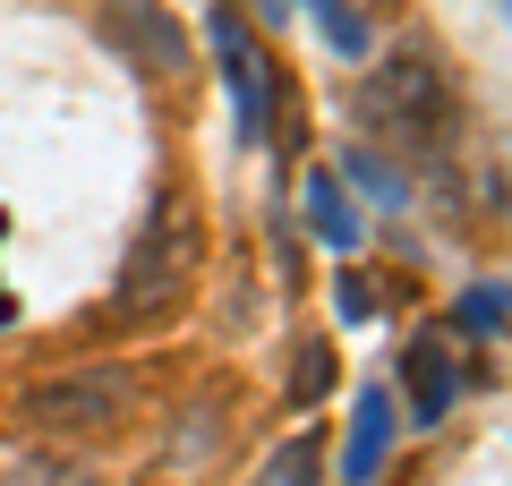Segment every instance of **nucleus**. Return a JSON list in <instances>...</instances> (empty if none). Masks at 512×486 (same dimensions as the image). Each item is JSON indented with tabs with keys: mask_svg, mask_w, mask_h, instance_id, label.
<instances>
[{
	"mask_svg": "<svg viewBox=\"0 0 512 486\" xmlns=\"http://www.w3.org/2000/svg\"><path fill=\"white\" fill-rule=\"evenodd\" d=\"M205 273V214L180 197V188H163L146 214V231H137V248H128L120 265V290H111V324H154L171 316V307L197 290Z\"/></svg>",
	"mask_w": 512,
	"mask_h": 486,
	"instance_id": "obj_1",
	"label": "nucleus"
},
{
	"mask_svg": "<svg viewBox=\"0 0 512 486\" xmlns=\"http://www.w3.org/2000/svg\"><path fill=\"white\" fill-rule=\"evenodd\" d=\"M359 111H367V128H384V137L402 145H419V154H444L453 145V128H461V103H453V86H444V69L436 60H384L376 77H367V94H359Z\"/></svg>",
	"mask_w": 512,
	"mask_h": 486,
	"instance_id": "obj_2",
	"label": "nucleus"
},
{
	"mask_svg": "<svg viewBox=\"0 0 512 486\" xmlns=\"http://www.w3.org/2000/svg\"><path fill=\"white\" fill-rule=\"evenodd\" d=\"M120 410H137V376L128 367H77V376H43L26 393L35 427H111Z\"/></svg>",
	"mask_w": 512,
	"mask_h": 486,
	"instance_id": "obj_3",
	"label": "nucleus"
},
{
	"mask_svg": "<svg viewBox=\"0 0 512 486\" xmlns=\"http://www.w3.org/2000/svg\"><path fill=\"white\" fill-rule=\"evenodd\" d=\"M214 52H222V86H231V111H239V137L248 145H265V60H256V43H248V26L231 18V9H214Z\"/></svg>",
	"mask_w": 512,
	"mask_h": 486,
	"instance_id": "obj_4",
	"label": "nucleus"
},
{
	"mask_svg": "<svg viewBox=\"0 0 512 486\" xmlns=\"http://www.w3.org/2000/svg\"><path fill=\"white\" fill-rule=\"evenodd\" d=\"M393 393L384 384H367L359 401H350V444H342V486H376V469H384V452H393Z\"/></svg>",
	"mask_w": 512,
	"mask_h": 486,
	"instance_id": "obj_5",
	"label": "nucleus"
},
{
	"mask_svg": "<svg viewBox=\"0 0 512 486\" xmlns=\"http://www.w3.org/2000/svg\"><path fill=\"white\" fill-rule=\"evenodd\" d=\"M111 18H120V43H128V52L154 60V77H180V69H188V35L163 18V0H120Z\"/></svg>",
	"mask_w": 512,
	"mask_h": 486,
	"instance_id": "obj_6",
	"label": "nucleus"
},
{
	"mask_svg": "<svg viewBox=\"0 0 512 486\" xmlns=\"http://www.w3.org/2000/svg\"><path fill=\"white\" fill-rule=\"evenodd\" d=\"M402 384H410V418H419V427H436V418L461 401V367L444 359L436 342H410V359H402Z\"/></svg>",
	"mask_w": 512,
	"mask_h": 486,
	"instance_id": "obj_7",
	"label": "nucleus"
},
{
	"mask_svg": "<svg viewBox=\"0 0 512 486\" xmlns=\"http://www.w3.org/2000/svg\"><path fill=\"white\" fill-rule=\"evenodd\" d=\"M299 205H308V231L325 239V248H359V197L342 188V171H308V188H299Z\"/></svg>",
	"mask_w": 512,
	"mask_h": 486,
	"instance_id": "obj_8",
	"label": "nucleus"
},
{
	"mask_svg": "<svg viewBox=\"0 0 512 486\" xmlns=\"http://www.w3.org/2000/svg\"><path fill=\"white\" fill-rule=\"evenodd\" d=\"M342 188H367L376 205H410V180L393 171V162H376L367 145H350V154H342Z\"/></svg>",
	"mask_w": 512,
	"mask_h": 486,
	"instance_id": "obj_9",
	"label": "nucleus"
},
{
	"mask_svg": "<svg viewBox=\"0 0 512 486\" xmlns=\"http://www.w3.org/2000/svg\"><path fill=\"white\" fill-rule=\"evenodd\" d=\"M453 324H461V333H478V342H495V333H504V282L478 273V282L453 299Z\"/></svg>",
	"mask_w": 512,
	"mask_h": 486,
	"instance_id": "obj_10",
	"label": "nucleus"
},
{
	"mask_svg": "<svg viewBox=\"0 0 512 486\" xmlns=\"http://www.w3.org/2000/svg\"><path fill=\"white\" fill-rule=\"evenodd\" d=\"M316 469H325V452H316V435H291V444L265 461V478L256 486H316Z\"/></svg>",
	"mask_w": 512,
	"mask_h": 486,
	"instance_id": "obj_11",
	"label": "nucleus"
},
{
	"mask_svg": "<svg viewBox=\"0 0 512 486\" xmlns=\"http://www.w3.org/2000/svg\"><path fill=\"white\" fill-rule=\"evenodd\" d=\"M316 26H325V43H333L342 60L367 52V18H359V9H342V0H316Z\"/></svg>",
	"mask_w": 512,
	"mask_h": 486,
	"instance_id": "obj_12",
	"label": "nucleus"
},
{
	"mask_svg": "<svg viewBox=\"0 0 512 486\" xmlns=\"http://www.w3.org/2000/svg\"><path fill=\"white\" fill-rule=\"evenodd\" d=\"M325 384H333V350H325V342H308V350H299V367H291V401L308 410Z\"/></svg>",
	"mask_w": 512,
	"mask_h": 486,
	"instance_id": "obj_13",
	"label": "nucleus"
},
{
	"mask_svg": "<svg viewBox=\"0 0 512 486\" xmlns=\"http://www.w3.org/2000/svg\"><path fill=\"white\" fill-rule=\"evenodd\" d=\"M333 307H342L350 324H367V316H376V290H367L359 273H342V282H333Z\"/></svg>",
	"mask_w": 512,
	"mask_h": 486,
	"instance_id": "obj_14",
	"label": "nucleus"
},
{
	"mask_svg": "<svg viewBox=\"0 0 512 486\" xmlns=\"http://www.w3.org/2000/svg\"><path fill=\"white\" fill-rule=\"evenodd\" d=\"M35 486H103V478H94V469H43Z\"/></svg>",
	"mask_w": 512,
	"mask_h": 486,
	"instance_id": "obj_15",
	"label": "nucleus"
}]
</instances>
